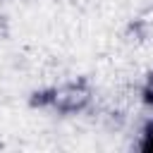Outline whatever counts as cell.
Returning <instances> with one entry per match:
<instances>
[{
  "label": "cell",
  "instance_id": "1",
  "mask_svg": "<svg viewBox=\"0 0 153 153\" xmlns=\"http://www.w3.org/2000/svg\"><path fill=\"white\" fill-rule=\"evenodd\" d=\"M146 148H153V129L148 131V141H146Z\"/></svg>",
  "mask_w": 153,
  "mask_h": 153
}]
</instances>
